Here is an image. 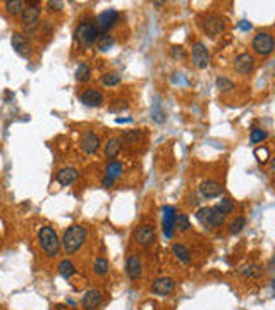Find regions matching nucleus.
<instances>
[{
    "mask_svg": "<svg viewBox=\"0 0 275 310\" xmlns=\"http://www.w3.org/2000/svg\"><path fill=\"white\" fill-rule=\"evenodd\" d=\"M86 236H88L86 227L80 226V224H74V226H71L69 229H65L64 238H62L61 241L65 254L67 255L76 254V252L83 246V243L86 241Z\"/></svg>",
    "mask_w": 275,
    "mask_h": 310,
    "instance_id": "f257e3e1",
    "label": "nucleus"
},
{
    "mask_svg": "<svg viewBox=\"0 0 275 310\" xmlns=\"http://www.w3.org/2000/svg\"><path fill=\"white\" fill-rule=\"evenodd\" d=\"M38 240H40V246L45 252L49 257H55L61 250V240H59V235L52 229L50 226H43L38 233Z\"/></svg>",
    "mask_w": 275,
    "mask_h": 310,
    "instance_id": "f03ea898",
    "label": "nucleus"
},
{
    "mask_svg": "<svg viewBox=\"0 0 275 310\" xmlns=\"http://www.w3.org/2000/svg\"><path fill=\"white\" fill-rule=\"evenodd\" d=\"M196 219L203 226H222L226 217L215 207H203L196 212Z\"/></svg>",
    "mask_w": 275,
    "mask_h": 310,
    "instance_id": "7ed1b4c3",
    "label": "nucleus"
},
{
    "mask_svg": "<svg viewBox=\"0 0 275 310\" xmlns=\"http://www.w3.org/2000/svg\"><path fill=\"white\" fill-rule=\"evenodd\" d=\"M201 28H203V31L208 36L215 38L226 30V21H224V17L219 14H208L207 17L201 21Z\"/></svg>",
    "mask_w": 275,
    "mask_h": 310,
    "instance_id": "20e7f679",
    "label": "nucleus"
},
{
    "mask_svg": "<svg viewBox=\"0 0 275 310\" xmlns=\"http://www.w3.org/2000/svg\"><path fill=\"white\" fill-rule=\"evenodd\" d=\"M97 34H98V30L95 24L91 23H81L80 26L76 28V42L80 43L81 47H86V45H91V43L97 40Z\"/></svg>",
    "mask_w": 275,
    "mask_h": 310,
    "instance_id": "39448f33",
    "label": "nucleus"
},
{
    "mask_svg": "<svg viewBox=\"0 0 275 310\" xmlns=\"http://www.w3.org/2000/svg\"><path fill=\"white\" fill-rule=\"evenodd\" d=\"M253 50L258 53V55H270L275 49V42L272 38L270 33H258L257 36L253 38Z\"/></svg>",
    "mask_w": 275,
    "mask_h": 310,
    "instance_id": "423d86ee",
    "label": "nucleus"
},
{
    "mask_svg": "<svg viewBox=\"0 0 275 310\" xmlns=\"http://www.w3.org/2000/svg\"><path fill=\"white\" fill-rule=\"evenodd\" d=\"M191 59H193V64L198 69L208 68V64H210V52H208V49L205 47V43L196 42L194 45H193Z\"/></svg>",
    "mask_w": 275,
    "mask_h": 310,
    "instance_id": "0eeeda50",
    "label": "nucleus"
},
{
    "mask_svg": "<svg viewBox=\"0 0 275 310\" xmlns=\"http://www.w3.org/2000/svg\"><path fill=\"white\" fill-rule=\"evenodd\" d=\"M134 240L138 245L141 246H150L155 241V231L150 224H141L138 229L134 231Z\"/></svg>",
    "mask_w": 275,
    "mask_h": 310,
    "instance_id": "6e6552de",
    "label": "nucleus"
},
{
    "mask_svg": "<svg viewBox=\"0 0 275 310\" xmlns=\"http://www.w3.org/2000/svg\"><path fill=\"white\" fill-rule=\"evenodd\" d=\"M119 21V12L115 9H107L97 17V28L102 31H109Z\"/></svg>",
    "mask_w": 275,
    "mask_h": 310,
    "instance_id": "1a4fd4ad",
    "label": "nucleus"
},
{
    "mask_svg": "<svg viewBox=\"0 0 275 310\" xmlns=\"http://www.w3.org/2000/svg\"><path fill=\"white\" fill-rule=\"evenodd\" d=\"M174 288H176V281L172 277H159V279H155L153 284H151V292L155 295H160V296H167L174 292Z\"/></svg>",
    "mask_w": 275,
    "mask_h": 310,
    "instance_id": "9d476101",
    "label": "nucleus"
},
{
    "mask_svg": "<svg viewBox=\"0 0 275 310\" xmlns=\"http://www.w3.org/2000/svg\"><path fill=\"white\" fill-rule=\"evenodd\" d=\"M21 21L24 26L34 28L40 21V7L36 4H28V7H24V11L21 12Z\"/></svg>",
    "mask_w": 275,
    "mask_h": 310,
    "instance_id": "9b49d317",
    "label": "nucleus"
},
{
    "mask_svg": "<svg viewBox=\"0 0 275 310\" xmlns=\"http://www.w3.org/2000/svg\"><path fill=\"white\" fill-rule=\"evenodd\" d=\"M80 100L81 103H84L88 107H100L103 103V93L95 90V88H88L80 95Z\"/></svg>",
    "mask_w": 275,
    "mask_h": 310,
    "instance_id": "f8f14e48",
    "label": "nucleus"
},
{
    "mask_svg": "<svg viewBox=\"0 0 275 310\" xmlns=\"http://www.w3.org/2000/svg\"><path fill=\"white\" fill-rule=\"evenodd\" d=\"M234 69L241 74H249V72L255 69V59L249 53H239L236 59H234Z\"/></svg>",
    "mask_w": 275,
    "mask_h": 310,
    "instance_id": "ddd939ff",
    "label": "nucleus"
},
{
    "mask_svg": "<svg viewBox=\"0 0 275 310\" xmlns=\"http://www.w3.org/2000/svg\"><path fill=\"white\" fill-rule=\"evenodd\" d=\"M163 233L167 238H170L176 227V217H178V210L174 207H163Z\"/></svg>",
    "mask_w": 275,
    "mask_h": 310,
    "instance_id": "4468645a",
    "label": "nucleus"
},
{
    "mask_svg": "<svg viewBox=\"0 0 275 310\" xmlns=\"http://www.w3.org/2000/svg\"><path fill=\"white\" fill-rule=\"evenodd\" d=\"M200 193H201V197H205V198H217V197H220V193H222V185H220L219 181L208 179V181L201 183Z\"/></svg>",
    "mask_w": 275,
    "mask_h": 310,
    "instance_id": "2eb2a0df",
    "label": "nucleus"
},
{
    "mask_svg": "<svg viewBox=\"0 0 275 310\" xmlns=\"http://www.w3.org/2000/svg\"><path fill=\"white\" fill-rule=\"evenodd\" d=\"M126 273H128L129 279H132V281L141 277V260L138 255L131 254L128 257V262H126Z\"/></svg>",
    "mask_w": 275,
    "mask_h": 310,
    "instance_id": "dca6fc26",
    "label": "nucleus"
},
{
    "mask_svg": "<svg viewBox=\"0 0 275 310\" xmlns=\"http://www.w3.org/2000/svg\"><path fill=\"white\" fill-rule=\"evenodd\" d=\"M81 303H83V309L95 310L97 307H100V303H102V292H98V290H88V292L83 295Z\"/></svg>",
    "mask_w": 275,
    "mask_h": 310,
    "instance_id": "f3484780",
    "label": "nucleus"
},
{
    "mask_svg": "<svg viewBox=\"0 0 275 310\" xmlns=\"http://www.w3.org/2000/svg\"><path fill=\"white\" fill-rule=\"evenodd\" d=\"M12 49L19 53V55H28L31 52V45L28 42V38L21 33L12 34Z\"/></svg>",
    "mask_w": 275,
    "mask_h": 310,
    "instance_id": "a211bd4d",
    "label": "nucleus"
},
{
    "mask_svg": "<svg viewBox=\"0 0 275 310\" xmlns=\"http://www.w3.org/2000/svg\"><path fill=\"white\" fill-rule=\"evenodd\" d=\"M81 148H83L84 154H95V152L100 148V138L95 135V133L88 131L86 135L83 137V140H81Z\"/></svg>",
    "mask_w": 275,
    "mask_h": 310,
    "instance_id": "6ab92c4d",
    "label": "nucleus"
},
{
    "mask_svg": "<svg viewBox=\"0 0 275 310\" xmlns=\"http://www.w3.org/2000/svg\"><path fill=\"white\" fill-rule=\"evenodd\" d=\"M78 178H80V172L74 167H64V169H61L57 172V181L61 183L62 186L72 185Z\"/></svg>",
    "mask_w": 275,
    "mask_h": 310,
    "instance_id": "aec40b11",
    "label": "nucleus"
},
{
    "mask_svg": "<svg viewBox=\"0 0 275 310\" xmlns=\"http://www.w3.org/2000/svg\"><path fill=\"white\" fill-rule=\"evenodd\" d=\"M121 148H122L121 138H110L105 145V157L107 159H115L117 155H119V152H121Z\"/></svg>",
    "mask_w": 275,
    "mask_h": 310,
    "instance_id": "412c9836",
    "label": "nucleus"
},
{
    "mask_svg": "<svg viewBox=\"0 0 275 310\" xmlns=\"http://www.w3.org/2000/svg\"><path fill=\"white\" fill-rule=\"evenodd\" d=\"M241 274L244 277H253V279H257V277L263 276V267L260 264H248L241 269Z\"/></svg>",
    "mask_w": 275,
    "mask_h": 310,
    "instance_id": "4be33fe9",
    "label": "nucleus"
},
{
    "mask_svg": "<svg viewBox=\"0 0 275 310\" xmlns=\"http://www.w3.org/2000/svg\"><path fill=\"white\" fill-rule=\"evenodd\" d=\"M172 252L174 255H176V258H179L182 264H191V254H189V250L186 248L184 245L176 243V245L172 246Z\"/></svg>",
    "mask_w": 275,
    "mask_h": 310,
    "instance_id": "5701e85b",
    "label": "nucleus"
},
{
    "mask_svg": "<svg viewBox=\"0 0 275 310\" xmlns=\"http://www.w3.org/2000/svg\"><path fill=\"white\" fill-rule=\"evenodd\" d=\"M113 45H115V38H113L112 34H100V36L97 38V47L98 50H102V52L110 50Z\"/></svg>",
    "mask_w": 275,
    "mask_h": 310,
    "instance_id": "b1692460",
    "label": "nucleus"
},
{
    "mask_svg": "<svg viewBox=\"0 0 275 310\" xmlns=\"http://www.w3.org/2000/svg\"><path fill=\"white\" fill-rule=\"evenodd\" d=\"M59 274H61L62 277H65V279L72 277L76 274L74 264H72L69 258H65V260H61V264H59Z\"/></svg>",
    "mask_w": 275,
    "mask_h": 310,
    "instance_id": "393cba45",
    "label": "nucleus"
},
{
    "mask_svg": "<svg viewBox=\"0 0 275 310\" xmlns=\"http://www.w3.org/2000/svg\"><path fill=\"white\" fill-rule=\"evenodd\" d=\"M141 138H143V133H141L140 129H131V131H126L124 135H122L121 141H124V143L128 145H136Z\"/></svg>",
    "mask_w": 275,
    "mask_h": 310,
    "instance_id": "a878e982",
    "label": "nucleus"
},
{
    "mask_svg": "<svg viewBox=\"0 0 275 310\" xmlns=\"http://www.w3.org/2000/svg\"><path fill=\"white\" fill-rule=\"evenodd\" d=\"M90 76H91L90 66H88L86 62H80L78 68H76V80L81 81V83H84V81L90 80Z\"/></svg>",
    "mask_w": 275,
    "mask_h": 310,
    "instance_id": "bb28decb",
    "label": "nucleus"
},
{
    "mask_svg": "<svg viewBox=\"0 0 275 310\" xmlns=\"http://www.w3.org/2000/svg\"><path fill=\"white\" fill-rule=\"evenodd\" d=\"M24 7H26V4H24L23 0H7V2H5V9H7V12L12 16L21 14V12L24 11Z\"/></svg>",
    "mask_w": 275,
    "mask_h": 310,
    "instance_id": "cd10ccee",
    "label": "nucleus"
},
{
    "mask_svg": "<svg viewBox=\"0 0 275 310\" xmlns=\"http://www.w3.org/2000/svg\"><path fill=\"white\" fill-rule=\"evenodd\" d=\"M215 208H217V210H219L224 217L229 216L230 212L234 210V200H232V198H229V197L222 198V200H220L219 204H217V207H215Z\"/></svg>",
    "mask_w": 275,
    "mask_h": 310,
    "instance_id": "c85d7f7f",
    "label": "nucleus"
},
{
    "mask_svg": "<svg viewBox=\"0 0 275 310\" xmlns=\"http://www.w3.org/2000/svg\"><path fill=\"white\" fill-rule=\"evenodd\" d=\"M121 172H122V164L117 162V160H110L109 166H107V169H105V176H109V178H112V179H117L121 176Z\"/></svg>",
    "mask_w": 275,
    "mask_h": 310,
    "instance_id": "c756f323",
    "label": "nucleus"
},
{
    "mask_svg": "<svg viewBox=\"0 0 275 310\" xmlns=\"http://www.w3.org/2000/svg\"><path fill=\"white\" fill-rule=\"evenodd\" d=\"M93 271L98 276H105V274L109 273V260L103 257L97 258V260L93 262Z\"/></svg>",
    "mask_w": 275,
    "mask_h": 310,
    "instance_id": "7c9ffc66",
    "label": "nucleus"
},
{
    "mask_svg": "<svg viewBox=\"0 0 275 310\" xmlns=\"http://www.w3.org/2000/svg\"><path fill=\"white\" fill-rule=\"evenodd\" d=\"M244 226H246V219H244V217H236V219H234L232 223L229 224L230 235H239V233L244 229Z\"/></svg>",
    "mask_w": 275,
    "mask_h": 310,
    "instance_id": "2f4dec72",
    "label": "nucleus"
},
{
    "mask_svg": "<svg viewBox=\"0 0 275 310\" xmlns=\"http://www.w3.org/2000/svg\"><path fill=\"white\" fill-rule=\"evenodd\" d=\"M249 140L251 143H261L263 140H267V131H263L261 128H253L249 133Z\"/></svg>",
    "mask_w": 275,
    "mask_h": 310,
    "instance_id": "473e14b6",
    "label": "nucleus"
},
{
    "mask_svg": "<svg viewBox=\"0 0 275 310\" xmlns=\"http://www.w3.org/2000/svg\"><path fill=\"white\" fill-rule=\"evenodd\" d=\"M121 83V76L117 74V72H107L103 76V85L105 86H115V85Z\"/></svg>",
    "mask_w": 275,
    "mask_h": 310,
    "instance_id": "72a5a7b5",
    "label": "nucleus"
},
{
    "mask_svg": "<svg viewBox=\"0 0 275 310\" xmlns=\"http://www.w3.org/2000/svg\"><path fill=\"white\" fill-rule=\"evenodd\" d=\"M217 88H219L220 91H230V90H234V83L229 80V78L220 76L219 80H217Z\"/></svg>",
    "mask_w": 275,
    "mask_h": 310,
    "instance_id": "f704fd0d",
    "label": "nucleus"
},
{
    "mask_svg": "<svg viewBox=\"0 0 275 310\" xmlns=\"http://www.w3.org/2000/svg\"><path fill=\"white\" fill-rule=\"evenodd\" d=\"M176 227L181 229V231H188L189 227H191L188 216H184V214H178V217H176Z\"/></svg>",
    "mask_w": 275,
    "mask_h": 310,
    "instance_id": "c9c22d12",
    "label": "nucleus"
},
{
    "mask_svg": "<svg viewBox=\"0 0 275 310\" xmlns=\"http://www.w3.org/2000/svg\"><path fill=\"white\" fill-rule=\"evenodd\" d=\"M151 118L155 119V122H163V121H165V114L160 110L159 103H155L153 110H151Z\"/></svg>",
    "mask_w": 275,
    "mask_h": 310,
    "instance_id": "e433bc0d",
    "label": "nucleus"
},
{
    "mask_svg": "<svg viewBox=\"0 0 275 310\" xmlns=\"http://www.w3.org/2000/svg\"><path fill=\"white\" fill-rule=\"evenodd\" d=\"M255 155L258 157L260 162H267V160L270 159V152H268V148H257V150H255Z\"/></svg>",
    "mask_w": 275,
    "mask_h": 310,
    "instance_id": "4c0bfd02",
    "label": "nucleus"
},
{
    "mask_svg": "<svg viewBox=\"0 0 275 310\" xmlns=\"http://www.w3.org/2000/svg\"><path fill=\"white\" fill-rule=\"evenodd\" d=\"M47 5H49L50 11H62V7H64V2H61V0H50Z\"/></svg>",
    "mask_w": 275,
    "mask_h": 310,
    "instance_id": "58836bf2",
    "label": "nucleus"
},
{
    "mask_svg": "<svg viewBox=\"0 0 275 310\" xmlns=\"http://www.w3.org/2000/svg\"><path fill=\"white\" fill-rule=\"evenodd\" d=\"M172 57H176V59H184L186 50L182 49V47H172Z\"/></svg>",
    "mask_w": 275,
    "mask_h": 310,
    "instance_id": "ea45409f",
    "label": "nucleus"
},
{
    "mask_svg": "<svg viewBox=\"0 0 275 310\" xmlns=\"http://www.w3.org/2000/svg\"><path fill=\"white\" fill-rule=\"evenodd\" d=\"M113 103H117V105H110V110H112V112H117V110H124L126 107H128V103H126L124 100H115Z\"/></svg>",
    "mask_w": 275,
    "mask_h": 310,
    "instance_id": "a19ab883",
    "label": "nucleus"
},
{
    "mask_svg": "<svg viewBox=\"0 0 275 310\" xmlns=\"http://www.w3.org/2000/svg\"><path fill=\"white\" fill-rule=\"evenodd\" d=\"M113 181H115V179H112V178H109V176H105V178H103V181H102V185L105 186V188H110V186L113 185Z\"/></svg>",
    "mask_w": 275,
    "mask_h": 310,
    "instance_id": "79ce46f5",
    "label": "nucleus"
},
{
    "mask_svg": "<svg viewBox=\"0 0 275 310\" xmlns=\"http://www.w3.org/2000/svg\"><path fill=\"white\" fill-rule=\"evenodd\" d=\"M239 28H241L243 31H249L251 30V23H248V21H241V23H239Z\"/></svg>",
    "mask_w": 275,
    "mask_h": 310,
    "instance_id": "37998d69",
    "label": "nucleus"
}]
</instances>
